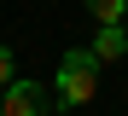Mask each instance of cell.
I'll return each mask as SVG.
<instances>
[{
	"label": "cell",
	"instance_id": "1",
	"mask_svg": "<svg viewBox=\"0 0 128 116\" xmlns=\"http://www.w3.org/2000/svg\"><path fill=\"white\" fill-rule=\"evenodd\" d=\"M99 52L93 46H64V58H58V76H52V93H58V105L64 110H76V105H88L93 93H99Z\"/></svg>",
	"mask_w": 128,
	"mask_h": 116
},
{
	"label": "cell",
	"instance_id": "2",
	"mask_svg": "<svg viewBox=\"0 0 128 116\" xmlns=\"http://www.w3.org/2000/svg\"><path fill=\"white\" fill-rule=\"evenodd\" d=\"M0 110H6V116H52L58 105H52V93L41 87V81H29V76H12L6 87H0Z\"/></svg>",
	"mask_w": 128,
	"mask_h": 116
},
{
	"label": "cell",
	"instance_id": "3",
	"mask_svg": "<svg viewBox=\"0 0 128 116\" xmlns=\"http://www.w3.org/2000/svg\"><path fill=\"white\" fill-rule=\"evenodd\" d=\"M93 52H99V64H116V58L128 52V23H99Z\"/></svg>",
	"mask_w": 128,
	"mask_h": 116
},
{
	"label": "cell",
	"instance_id": "4",
	"mask_svg": "<svg viewBox=\"0 0 128 116\" xmlns=\"http://www.w3.org/2000/svg\"><path fill=\"white\" fill-rule=\"evenodd\" d=\"M93 23H128V0H88Z\"/></svg>",
	"mask_w": 128,
	"mask_h": 116
},
{
	"label": "cell",
	"instance_id": "5",
	"mask_svg": "<svg viewBox=\"0 0 128 116\" xmlns=\"http://www.w3.org/2000/svg\"><path fill=\"white\" fill-rule=\"evenodd\" d=\"M12 76H18V52H12V46H0V87H6Z\"/></svg>",
	"mask_w": 128,
	"mask_h": 116
},
{
	"label": "cell",
	"instance_id": "6",
	"mask_svg": "<svg viewBox=\"0 0 128 116\" xmlns=\"http://www.w3.org/2000/svg\"><path fill=\"white\" fill-rule=\"evenodd\" d=\"M0 116H6V110H0Z\"/></svg>",
	"mask_w": 128,
	"mask_h": 116
}]
</instances>
